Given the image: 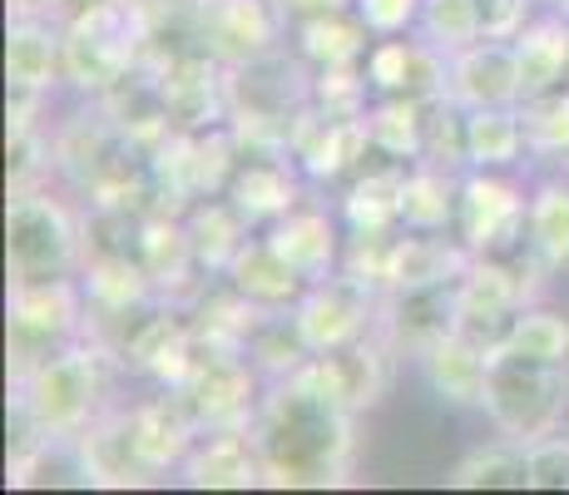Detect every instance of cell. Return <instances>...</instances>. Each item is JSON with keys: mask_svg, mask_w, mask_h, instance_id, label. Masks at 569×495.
<instances>
[{"mask_svg": "<svg viewBox=\"0 0 569 495\" xmlns=\"http://www.w3.org/2000/svg\"><path fill=\"white\" fill-rule=\"evenodd\" d=\"M262 481L278 491H332L352 481L357 412L308 372L278 377L253 412Z\"/></svg>", "mask_w": 569, "mask_h": 495, "instance_id": "1", "label": "cell"}, {"mask_svg": "<svg viewBox=\"0 0 569 495\" xmlns=\"http://www.w3.org/2000/svg\"><path fill=\"white\" fill-rule=\"evenodd\" d=\"M109 392V352L94 337H80L74 347L54 352L36 372L10 382V396L36 416L46 436H80L104 412Z\"/></svg>", "mask_w": 569, "mask_h": 495, "instance_id": "2", "label": "cell"}, {"mask_svg": "<svg viewBox=\"0 0 569 495\" xmlns=\"http://www.w3.org/2000/svg\"><path fill=\"white\" fill-rule=\"evenodd\" d=\"M6 268L16 283H60L84 268V224L46 189H10Z\"/></svg>", "mask_w": 569, "mask_h": 495, "instance_id": "3", "label": "cell"}, {"mask_svg": "<svg viewBox=\"0 0 569 495\" xmlns=\"http://www.w3.org/2000/svg\"><path fill=\"white\" fill-rule=\"evenodd\" d=\"M486 416L500 436L530 446L540 436L560 432L569 406V372L565 362L520 357V352H496L486 377Z\"/></svg>", "mask_w": 569, "mask_h": 495, "instance_id": "4", "label": "cell"}, {"mask_svg": "<svg viewBox=\"0 0 569 495\" xmlns=\"http://www.w3.org/2000/svg\"><path fill=\"white\" fill-rule=\"evenodd\" d=\"M84 293L74 288V278L60 283H16L10 288V382L36 372L40 362H50L54 352L74 347L84 337Z\"/></svg>", "mask_w": 569, "mask_h": 495, "instance_id": "5", "label": "cell"}, {"mask_svg": "<svg viewBox=\"0 0 569 495\" xmlns=\"http://www.w3.org/2000/svg\"><path fill=\"white\" fill-rule=\"evenodd\" d=\"M139 65H144V0H114L64 30V80L80 90L104 95Z\"/></svg>", "mask_w": 569, "mask_h": 495, "instance_id": "6", "label": "cell"}, {"mask_svg": "<svg viewBox=\"0 0 569 495\" xmlns=\"http://www.w3.org/2000/svg\"><path fill=\"white\" fill-rule=\"evenodd\" d=\"M173 402L189 412V422L199 432L213 426H233V422H253V362L238 347H208L193 343L189 367L173 382Z\"/></svg>", "mask_w": 569, "mask_h": 495, "instance_id": "7", "label": "cell"}, {"mask_svg": "<svg viewBox=\"0 0 569 495\" xmlns=\"http://www.w3.org/2000/svg\"><path fill=\"white\" fill-rule=\"evenodd\" d=\"M292 313H298V327H302V337H308V347L327 352V347L352 343V337H367L371 327H377L381 288H371L367 278L342 268V273L317 278Z\"/></svg>", "mask_w": 569, "mask_h": 495, "instance_id": "8", "label": "cell"}, {"mask_svg": "<svg viewBox=\"0 0 569 495\" xmlns=\"http://www.w3.org/2000/svg\"><path fill=\"white\" fill-rule=\"evenodd\" d=\"M461 323V278L456 283H416V288L381 293L377 333L391 343L397 357H421Z\"/></svg>", "mask_w": 569, "mask_h": 495, "instance_id": "9", "label": "cell"}, {"mask_svg": "<svg viewBox=\"0 0 569 495\" xmlns=\"http://www.w3.org/2000/svg\"><path fill=\"white\" fill-rule=\"evenodd\" d=\"M456 234L470 253H496L520 238H530V204L510 179H496L490 169H476L461 179V218Z\"/></svg>", "mask_w": 569, "mask_h": 495, "instance_id": "10", "label": "cell"}, {"mask_svg": "<svg viewBox=\"0 0 569 495\" xmlns=\"http://www.w3.org/2000/svg\"><path fill=\"white\" fill-rule=\"evenodd\" d=\"M391 362H397V352H391L387 337L371 327L367 337H352V343H342V347L312 352L308 372L337 396V402H347L357 416H362V412H371V406L381 402V396H387Z\"/></svg>", "mask_w": 569, "mask_h": 495, "instance_id": "11", "label": "cell"}, {"mask_svg": "<svg viewBox=\"0 0 569 495\" xmlns=\"http://www.w3.org/2000/svg\"><path fill=\"white\" fill-rule=\"evenodd\" d=\"M183 481H189L193 491H248V486H268V481H262L258 442H253V422H233V426L199 432L193 451L183 456Z\"/></svg>", "mask_w": 569, "mask_h": 495, "instance_id": "12", "label": "cell"}, {"mask_svg": "<svg viewBox=\"0 0 569 495\" xmlns=\"http://www.w3.org/2000/svg\"><path fill=\"white\" fill-rule=\"evenodd\" d=\"M154 75L179 135H199V129H213L218 119H228V65L218 55H193V60L163 65Z\"/></svg>", "mask_w": 569, "mask_h": 495, "instance_id": "13", "label": "cell"}, {"mask_svg": "<svg viewBox=\"0 0 569 495\" xmlns=\"http://www.w3.org/2000/svg\"><path fill=\"white\" fill-rule=\"evenodd\" d=\"M292 16L278 0H208V50L223 65H243L253 55L282 46Z\"/></svg>", "mask_w": 569, "mask_h": 495, "instance_id": "14", "label": "cell"}, {"mask_svg": "<svg viewBox=\"0 0 569 495\" xmlns=\"http://www.w3.org/2000/svg\"><path fill=\"white\" fill-rule=\"evenodd\" d=\"M451 99L466 109L520 105V65L516 40H476L451 55Z\"/></svg>", "mask_w": 569, "mask_h": 495, "instance_id": "15", "label": "cell"}, {"mask_svg": "<svg viewBox=\"0 0 569 495\" xmlns=\"http://www.w3.org/2000/svg\"><path fill=\"white\" fill-rule=\"evenodd\" d=\"M292 154H253L243 149V164H238V174L228 179V198L238 204V214L248 218V224H278L282 214H292L298 208V174H292Z\"/></svg>", "mask_w": 569, "mask_h": 495, "instance_id": "16", "label": "cell"}, {"mask_svg": "<svg viewBox=\"0 0 569 495\" xmlns=\"http://www.w3.org/2000/svg\"><path fill=\"white\" fill-rule=\"evenodd\" d=\"M64 75V30L50 16H16L6 36V80L10 90L46 95Z\"/></svg>", "mask_w": 569, "mask_h": 495, "instance_id": "17", "label": "cell"}, {"mask_svg": "<svg viewBox=\"0 0 569 495\" xmlns=\"http://www.w3.org/2000/svg\"><path fill=\"white\" fill-rule=\"evenodd\" d=\"M208 50V0H144V65L163 70V65L193 60Z\"/></svg>", "mask_w": 569, "mask_h": 495, "instance_id": "18", "label": "cell"}, {"mask_svg": "<svg viewBox=\"0 0 569 495\" xmlns=\"http://www.w3.org/2000/svg\"><path fill=\"white\" fill-rule=\"evenodd\" d=\"M80 451L90 461L94 486L124 491V486H149L154 481V471L144 466V456L134 446V432H129V412H100L80 432Z\"/></svg>", "mask_w": 569, "mask_h": 495, "instance_id": "19", "label": "cell"}, {"mask_svg": "<svg viewBox=\"0 0 569 495\" xmlns=\"http://www.w3.org/2000/svg\"><path fill=\"white\" fill-rule=\"evenodd\" d=\"M228 283H233L243 297H253L258 307H298L302 293L312 288L308 278H302L298 268H292L288 258H282L278 248H272V238H248L243 253L233 258V268L223 273Z\"/></svg>", "mask_w": 569, "mask_h": 495, "instance_id": "20", "label": "cell"}, {"mask_svg": "<svg viewBox=\"0 0 569 495\" xmlns=\"http://www.w3.org/2000/svg\"><path fill=\"white\" fill-rule=\"evenodd\" d=\"M401 184H407V164L401 159L381 154V164H362L352 189L342 198L347 228H352V234H387V228H401Z\"/></svg>", "mask_w": 569, "mask_h": 495, "instance_id": "21", "label": "cell"}, {"mask_svg": "<svg viewBox=\"0 0 569 495\" xmlns=\"http://www.w3.org/2000/svg\"><path fill=\"white\" fill-rule=\"evenodd\" d=\"M129 432H134L139 456H144V466L154 471V476L169 466H183V456H189L193 442H199V426H193L189 412L173 402V392L134 406V412H129Z\"/></svg>", "mask_w": 569, "mask_h": 495, "instance_id": "22", "label": "cell"}, {"mask_svg": "<svg viewBox=\"0 0 569 495\" xmlns=\"http://www.w3.org/2000/svg\"><path fill=\"white\" fill-rule=\"evenodd\" d=\"M421 372L431 382L436 396H446L451 406H480L486 402V377H490V352H480L470 337L451 333L441 337L436 347H426L421 357Z\"/></svg>", "mask_w": 569, "mask_h": 495, "instance_id": "23", "label": "cell"}, {"mask_svg": "<svg viewBox=\"0 0 569 495\" xmlns=\"http://www.w3.org/2000/svg\"><path fill=\"white\" fill-rule=\"evenodd\" d=\"M520 105L545 99L569 85V20H535L516 36Z\"/></svg>", "mask_w": 569, "mask_h": 495, "instance_id": "24", "label": "cell"}, {"mask_svg": "<svg viewBox=\"0 0 569 495\" xmlns=\"http://www.w3.org/2000/svg\"><path fill=\"white\" fill-rule=\"evenodd\" d=\"M268 238L308 283L337 273V253L342 248H337V224L322 214V208H302L298 204L292 214H282L278 224H268Z\"/></svg>", "mask_w": 569, "mask_h": 495, "instance_id": "25", "label": "cell"}, {"mask_svg": "<svg viewBox=\"0 0 569 495\" xmlns=\"http://www.w3.org/2000/svg\"><path fill=\"white\" fill-rule=\"evenodd\" d=\"M367 20L352 6H332L317 16L298 20V55L317 70H337V65H367Z\"/></svg>", "mask_w": 569, "mask_h": 495, "instance_id": "26", "label": "cell"}, {"mask_svg": "<svg viewBox=\"0 0 569 495\" xmlns=\"http://www.w3.org/2000/svg\"><path fill=\"white\" fill-rule=\"evenodd\" d=\"M461 218V179L441 164H416L401 184V228L411 234H446Z\"/></svg>", "mask_w": 569, "mask_h": 495, "instance_id": "27", "label": "cell"}, {"mask_svg": "<svg viewBox=\"0 0 569 495\" xmlns=\"http://www.w3.org/2000/svg\"><path fill=\"white\" fill-rule=\"evenodd\" d=\"M139 263H144L154 293H163V297H183L193 288V273H199V258H193V244H189V228L173 224V214H149L144 218Z\"/></svg>", "mask_w": 569, "mask_h": 495, "instance_id": "28", "label": "cell"}, {"mask_svg": "<svg viewBox=\"0 0 569 495\" xmlns=\"http://www.w3.org/2000/svg\"><path fill=\"white\" fill-rule=\"evenodd\" d=\"M183 228H189L193 258H199L203 273H228V268H233V258L248 244V218L238 214V204L228 194L203 198V204L189 214V224H183Z\"/></svg>", "mask_w": 569, "mask_h": 495, "instance_id": "29", "label": "cell"}, {"mask_svg": "<svg viewBox=\"0 0 569 495\" xmlns=\"http://www.w3.org/2000/svg\"><path fill=\"white\" fill-rule=\"evenodd\" d=\"M530 135H525V109L520 105H490L466 109V159L470 169H506L516 164Z\"/></svg>", "mask_w": 569, "mask_h": 495, "instance_id": "30", "label": "cell"}, {"mask_svg": "<svg viewBox=\"0 0 569 495\" xmlns=\"http://www.w3.org/2000/svg\"><path fill=\"white\" fill-rule=\"evenodd\" d=\"M466 244H451L441 234H401L397 238V268H391V288H416V283H456L470 268ZM387 288V293H391Z\"/></svg>", "mask_w": 569, "mask_h": 495, "instance_id": "31", "label": "cell"}, {"mask_svg": "<svg viewBox=\"0 0 569 495\" xmlns=\"http://www.w3.org/2000/svg\"><path fill=\"white\" fill-rule=\"evenodd\" d=\"M243 357L253 362L258 372H268L272 382L298 372L302 362L312 357L308 337H302V327H298V313H292V307H262V317L243 343Z\"/></svg>", "mask_w": 569, "mask_h": 495, "instance_id": "32", "label": "cell"}, {"mask_svg": "<svg viewBox=\"0 0 569 495\" xmlns=\"http://www.w3.org/2000/svg\"><path fill=\"white\" fill-rule=\"evenodd\" d=\"M446 481L456 491H530V456H525L520 442L500 436L496 446L470 451Z\"/></svg>", "mask_w": 569, "mask_h": 495, "instance_id": "33", "label": "cell"}, {"mask_svg": "<svg viewBox=\"0 0 569 495\" xmlns=\"http://www.w3.org/2000/svg\"><path fill=\"white\" fill-rule=\"evenodd\" d=\"M262 317V307L253 297H243L238 288L228 293H208L193 303V317H189V333L193 343H208V347H238L243 352L248 333H253V323Z\"/></svg>", "mask_w": 569, "mask_h": 495, "instance_id": "34", "label": "cell"}, {"mask_svg": "<svg viewBox=\"0 0 569 495\" xmlns=\"http://www.w3.org/2000/svg\"><path fill=\"white\" fill-rule=\"evenodd\" d=\"M367 135L371 149L387 159H421V135H426V105L401 95H387L377 109H367Z\"/></svg>", "mask_w": 569, "mask_h": 495, "instance_id": "35", "label": "cell"}, {"mask_svg": "<svg viewBox=\"0 0 569 495\" xmlns=\"http://www.w3.org/2000/svg\"><path fill=\"white\" fill-rule=\"evenodd\" d=\"M530 244L550 263V273H569V179L540 184L530 198Z\"/></svg>", "mask_w": 569, "mask_h": 495, "instance_id": "36", "label": "cell"}, {"mask_svg": "<svg viewBox=\"0 0 569 495\" xmlns=\"http://www.w3.org/2000/svg\"><path fill=\"white\" fill-rule=\"evenodd\" d=\"M421 36L441 55H456L476 40H486L480 0H426L421 6Z\"/></svg>", "mask_w": 569, "mask_h": 495, "instance_id": "37", "label": "cell"}, {"mask_svg": "<svg viewBox=\"0 0 569 495\" xmlns=\"http://www.w3.org/2000/svg\"><path fill=\"white\" fill-rule=\"evenodd\" d=\"M421 164H441L456 169L466 159V105H456L451 95L426 105V135H421Z\"/></svg>", "mask_w": 569, "mask_h": 495, "instance_id": "38", "label": "cell"}, {"mask_svg": "<svg viewBox=\"0 0 569 495\" xmlns=\"http://www.w3.org/2000/svg\"><path fill=\"white\" fill-rule=\"evenodd\" d=\"M506 352L540 357V362H569V317L550 313V307H525L516 327H510Z\"/></svg>", "mask_w": 569, "mask_h": 495, "instance_id": "39", "label": "cell"}, {"mask_svg": "<svg viewBox=\"0 0 569 495\" xmlns=\"http://www.w3.org/2000/svg\"><path fill=\"white\" fill-rule=\"evenodd\" d=\"M50 169H54V145L40 135V125H10V139H6L10 189H46Z\"/></svg>", "mask_w": 569, "mask_h": 495, "instance_id": "40", "label": "cell"}, {"mask_svg": "<svg viewBox=\"0 0 569 495\" xmlns=\"http://www.w3.org/2000/svg\"><path fill=\"white\" fill-rule=\"evenodd\" d=\"M367 70L362 65H337V70H317L312 80V105L337 119H362L367 115Z\"/></svg>", "mask_w": 569, "mask_h": 495, "instance_id": "41", "label": "cell"}, {"mask_svg": "<svg viewBox=\"0 0 569 495\" xmlns=\"http://www.w3.org/2000/svg\"><path fill=\"white\" fill-rule=\"evenodd\" d=\"M397 238H401L397 228H387V234H352V244H347V253H342V268L387 293L391 268H397Z\"/></svg>", "mask_w": 569, "mask_h": 495, "instance_id": "42", "label": "cell"}, {"mask_svg": "<svg viewBox=\"0 0 569 495\" xmlns=\"http://www.w3.org/2000/svg\"><path fill=\"white\" fill-rule=\"evenodd\" d=\"M525 456H530V491H569V436H540L525 446Z\"/></svg>", "mask_w": 569, "mask_h": 495, "instance_id": "43", "label": "cell"}, {"mask_svg": "<svg viewBox=\"0 0 569 495\" xmlns=\"http://www.w3.org/2000/svg\"><path fill=\"white\" fill-rule=\"evenodd\" d=\"M426 0H352V10L367 20L371 36H401L421 20Z\"/></svg>", "mask_w": 569, "mask_h": 495, "instance_id": "44", "label": "cell"}, {"mask_svg": "<svg viewBox=\"0 0 569 495\" xmlns=\"http://www.w3.org/2000/svg\"><path fill=\"white\" fill-rule=\"evenodd\" d=\"M480 20L490 40H516L530 26V0H480Z\"/></svg>", "mask_w": 569, "mask_h": 495, "instance_id": "45", "label": "cell"}, {"mask_svg": "<svg viewBox=\"0 0 569 495\" xmlns=\"http://www.w3.org/2000/svg\"><path fill=\"white\" fill-rule=\"evenodd\" d=\"M104 6H114V0H50L46 16H50L60 30H70V26H80L84 16H94V10H104Z\"/></svg>", "mask_w": 569, "mask_h": 495, "instance_id": "46", "label": "cell"}, {"mask_svg": "<svg viewBox=\"0 0 569 495\" xmlns=\"http://www.w3.org/2000/svg\"><path fill=\"white\" fill-rule=\"evenodd\" d=\"M282 10L292 16V26H298L302 16H317V10H332V6H352V0H278Z\"/></svg>", "mask_w": 569, "mask_h": 495, "instance_id": "47", "label": "cell"}, {"mask_svg": "<svg viewBox=\"0 0 569 495\" xmlns=\"http://www.w3.org/2000/svg\"><path fill=\"white\" fill-rule=\"evenodd\" d=\"M6 10H10V20L16 16H46L50 0H6Z\"/></svg>", "mask_w": 569, "mask_h": 495, "instance_id": "48", "label": "cell"}, {"mask_svg": "<svg viewBox=\"0 0 569 495\" xmlns=\"http://www.w3.org/2000/svg\"><path fill=\"white\" fill-rule=\"evenodd\" d=\"M560 10H569V0H560Z\"/></svg>", "mask_w": 569, "mask_h": 495, "instance_id": "49", "label": "cell"}]
</instances>
